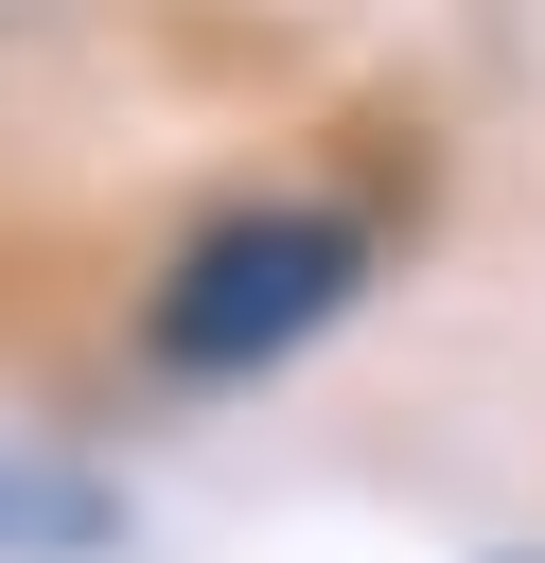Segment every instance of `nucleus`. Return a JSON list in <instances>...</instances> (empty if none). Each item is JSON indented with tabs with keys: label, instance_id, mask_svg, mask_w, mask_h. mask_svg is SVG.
Wrapping results in <instances>:
<instances>
[{
	"label": "nucleus",
	"instance_id": "nucleus-1",
	"mask_svg": "<svg viewBox=\"0 0 545 563\" xmlns=\"http://www.w3.org/2000/svg\"><path fill=\"white\" fill-rule=\"evenodd\" d=\"M369 282V229L352 211H229L176 282H158V369H264V352H299L334 299Z\"/></svg>",
	"mask_w": 545,
	"mask_h": 563
},
{
	"label": "nucleus",
	"instance_id": "nucleus-2",
	"mask_svg": "<svg viewBox=\"0 0 545 563\" xmlns=\"http://www.w3.org/2000/svg\"><path fill=\"white\" fill-rule=\"evenodd\" d=\"M123 545V493L70 475V457H0V563H105Z\"/></svg>",
	"mask_w": 545,
	"mask_h": 563
}]
</instances>
